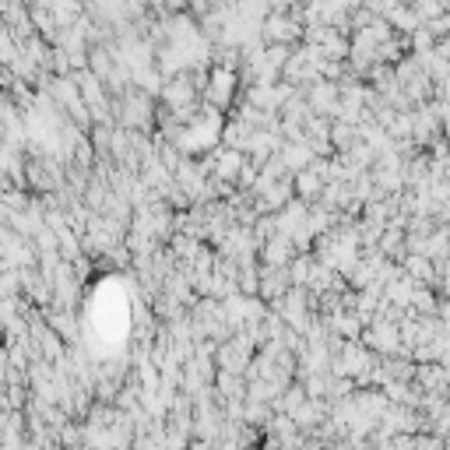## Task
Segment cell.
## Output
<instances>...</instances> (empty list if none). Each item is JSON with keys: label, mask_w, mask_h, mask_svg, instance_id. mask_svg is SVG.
Returning <instances> with one entry per match:
<instances>
[{"label": "cell", "mask_w": 450, "mask_h": 450, "mask_svg": "<svg viewBox=\"0 0 450 450\" xmlns=\"http://www.w3.org/2000/svg\"><path fill=\"white\" fill-rule=\"evenodd\" d=\"M310 109H313V117H338V106H342V85H334V81H317L310 88H303Z\"/></svg>", "instance_id": "2"}, {"label": "cell", "mask_w": 450, "mask_h": 450, "mask_svg": "<svg viewBox=\"0 0 450 450\" xmlns=\"http://www.w3.org/2000/svg\"><path fill=\"white\" fill-rule=\"evenodd\" d=\"M236 92H240V71L218 67V64L208 71V81H204V99H208V109L225 112V109L233 106Z\"/></svg>", "instance_id": "1"}, {"label": "cell", "mask_w": 450, "mask_h": 450, "mask_svg": "<svg viewBox=\"0 0 450 450\" xmlns=\"http://www.w3.org/2000/svg\"><path fill=\"white\" fill-rule=\"evenodd\" d=\"M218 390H222L225 401H240V398H247V394H243V380H240L236 373H218Z\"/></svg>", "instance_id": "4"}, {"label": "cell", "mask_w": 450, "mask_h": 450, "mask_svg": "<svg viewBox=\"0 0 450 450\" xmlns=\"http://www.w3.org/2000/svg\"><path fill=\"white\" fill-rule=\"evenodd\" d=\"M412 306H422V313H433V310H436V303H433V296H429L426 289H415V296H412Z\"/></svg>", "instance_id": "5"}, {"label": "cell", "mask_w": 450, "mask_h": 450, "mask_svg": "<svg viewBox=\"0 0 450 450\" xmlns=\"http://www.w3.org/2000/svg\"><path fill=\"white\" fill-rule=\"evenodd\" d=\"M405 271H408L412 281H419V278H422V281H436V274H440L426 253H408V257H405Z\"/></svg>", "instance_id": "3"}]
</instances>
